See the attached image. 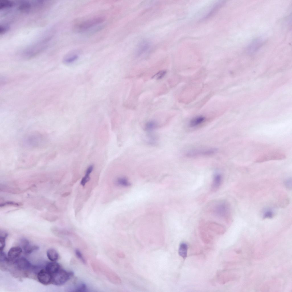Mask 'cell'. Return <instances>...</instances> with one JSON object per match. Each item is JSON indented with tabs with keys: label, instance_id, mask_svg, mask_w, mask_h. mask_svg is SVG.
<instances>
[{
	"label": "cell",
	"instance_id": "obj_1",
	"mask_svg": "<svg viewBox=\"0 0 292 292\" xmlns=\"http://www.w3.org/2000/svg\"><path fill=\"white\" fill-rule=\"evenodd\" d=\"M210 211L216 217L227 222L231 219V212L229 203L224 200L216 202L210 209Z\"/></svg>",
	"mask_w": 292,
	"mask_h": 292
},
{
	"label": "cell",
	"instance_id": "obj_2",
	"mask_svg": "<svg viewBox=\"0 0 292 292\" xmlns=\"http://www.w3.org/2000/svg\"><path fill=\"white\" fill-rule=\"evenodd\" d=\"M92 265L95 269L102 273L112 283H121V280L118 276L106 265L99 262L93 263Z\"/></svg>",
	"mask_w": 292,
	"mask_h": 292
},
{
	"label": "cell",
	"instance_id": "obj_3",
	"mask_svg": "<svg viewBox=\"0 0 292 292\" xmlns=\"http://www.w3.org/2000/svg\"><path fill=\"white\" fill-rule=\"evenodd\" d=\"M104 18L101 16H96L88 19L75 25L74 31L78 32L86 31L103 22Z\"/></svg>",
	"mask_w": 292,
	"mask_h": 292
},
{
	"label": "cell",
	"instance_id": "obj_4",
	"mask_svg": "<svg viewBox=\"0 0 292 292\" xmlns=\"http://www.w3.org/2000/svg\"><path fill=\"white\" fill-rule=\"evenodd\" d=\"M71 272L60 269L52 275L51 283L56 285H61L65 283L72 275Z\"/></svg>",
	"mask_w": 292,
	"mask_h": 292
},
{
	"label": "cell",
	"instance_id": "obj_5",
	"mask_svg": "<svg viewBox=\"0 0 292 292\" xmlns=\"http://www.w3.org/2000/svg\"><path fill=\"white\" fill-rule=\"evenodd\" d=\"M217 149L215 148L194 149L188 151L186 153V155L188 157H195L199 156L209 155H212L216 152Z\"/></svg>",
	"mask_w": 292,
	"mask_h": 292
},
{
	"label": "cell",
	"instance_id": "obj_6",
	"mask_svg": "<svg viewBox=\"0 0 292 292\" xmlns=\"http://www.w3.org/2000/svg\"><path fill=\"white\" fill-rule=\"evenodd\" d=\"M37 278L40 283L47 285L52 282V275L45 269H42L38 273Z\"/></svg>",
	"mask_w": 292,
	"mask_h": 292
},
{
	"label": "cell",
	"instance_id": "obj_7",
	"mask_svg": "<svg viewBox=\"0 0 292 292\" xmlns=\"http://www.w3.org/2000/svg\"><path fill=\"white\" fill-rule=\"evenodd\" d=\"M14 264L16 268L20 270H27L31 267L30 262L24 257L17 259L14 261Z\"/></svg>",
	"mask_w": 292,
	"mask_h": 292
},
{
	"label": "cell",
	"instance_id": "obj_8",
	"mask_svg": "<svg viewBox=\"0 0 292 292\" xmlns=\"http://www.w3.org/2000/svg\"><path fill=\"white\" fill-rule=\"evenodd\" d=\"M222 181V175L218 173H216L214 175L211 185V190L213 192L217 191L221 185Z\"/></svg>",
	"mask_w": 292,
	"mask_h": 292
},
{
	"label": "cell",
	"instance_id": "obj_9",
	"mask_svg": "<svg viewBox=\"0 0 292 292\" xmlns=\"http://www.w3.org/2000/svg\"><path fill=\"white\" fill-rule=\"evenodd\" d=\"M22 251V249L18 246L10 248L7 254L9 261L16 259L21 254Z\"/></svg>",
	"mask_w": 292,
	"mask_h": 292
},
{
	"label": "cell",
	"instance_id": "obj_10",
	"mask_svg": "<svg viewBox=\"0 0 292 292\" xmlns=\"http://www.w3.org/2000/svg\"><path fill=\"white\" fill-rule=\"evenodd\" d=\"M206 225L208 229L218 234H222L224 232L225 229L223 226L217 222L209 221L207 222Z\"/></svg>",
	"mask_w": 292,
	"mask_h": 292
},
{
	"label": "cell",
	"instance_id": "obj_11",
	"mask_svg": "<svg viewBox=\"0 0 292 292\" xmlns=\"http://www.w3.org/2000/svg\"><path fill=\"white\" fill-rule=\"evenodd\" d=\"M60 269V265L55 261L48 263L46 265L45 269L52 275Z\"/></svg>",
	"mask_w": 292,
	"mask_h": 292
},
{
	"label": "cell",
	"instance_id": "obj_12",
	"mask_svg": "<svg viewBox=\"0 0 292 292\" xmlns=\"http://www.w3.org/2000/svg\"><path fill=\"white\" fill-rule=\"evenodd\" d=\"M205 117L202 115L198 116L192 119L189 123L191 127H194L202 123L205 120Z\"/></svg>",
	"mask_w": 292,
	"mask_h": 292
},
{
	"label": "cell",
	"instance_id": "obj_13",
	"mask_svg": "<svg viewBox=\"0 0 292 292\" xmlns=\"http://www.w3.org/2000/svg\"><path fill=\"white\" fill-rule=\"evenodd\" d=\"M94 166L90 165L88 167L86 170L85 176L82 179L80 184L83 186L90 180V175L93 169Z\"/></svg>",
	"mask_w": 292,
	"mask_h": 292
},
{
	"label": "cell",
	"instance_id": "obj_14",
	"mask_svg": "<svg viewBox=\"0 0 292 292\" xmlns=\"http://www.w3.org/2000/svg\"><path fill=\"white\" fill-rule=\"evenodd\" d=\"M46 254L48 259L52 261H56L59 258L58 253L54 249H50L48 250L47 251Z\"/></svg>",
	"mask_w": 292,
	"mask_h": 292
},
{
	"label": "cell",
	"instance_id": "obj_15",
	"mask_svg": "<svg viewBox=\"0 0 292 292\" xmlns=\"http://www.w3.org/2000/svg\"><path fill=\"white\" fill-rule=\"evenodd\" d=\"M188 246L185 243L181 244L179 246L178 253L179 255L185 259L187 256Z\"/></svg>",
	"mask_w": 292,
	"mask_h": 292
},
{
	"label": "cell",
	"instance_id": "obj_16",
	"mask_svg": "<svg viewBox=\"0 0 292 292\" xmlns=\"http://www.w3.org/2000/svg\"><path fill=\"white\" fill-rule=\"evenodd\" d=\"M79 57L78 55L75 53H72L66 56L63 59V62L66 64L71 63L77 60Z\"/></svg>",
	"mask_w": 292,
	"mask_h": 292
},
{
	"label": "cell",
	"instance_id": "obj_17",
	"mask_svg": "<svg viewBox=\"0 0 292 292\" xmlns=\"http://www.w3.org/2000/svg\"><path fill=\"white\" fill-rule=\"evenodd\" d=\"M157 123L153 121H149L145 124L144 129L148 131H151L155 129L157 127Z\"/></svg>",
	"mask_w": 292,
	"mask_h": 292
},
{
	"label": "cell",
	"instance_id": "obj_18",
	"mask_svg": "<svg viewBox=\"0 0 292 292\" xmlns=\"http://www.w3.org/2000/svg\"><path fill=\"white\" fill-rule=\"evenodd\" d=\"M8 236L6 232H2L0 234V251H3L5 246L6 238Z\"/></svg>",
	"mask_w": 292,
	"mask_h": 292
},
{
	"label": "cell",
	"instance_id": "obj_19",
	"mask_svg": "<svg viewBox=\"0 0 292 292\" xmlns=\"http://www.w3.org/2000/svg\"><path fill=\"white\" fill-rule=\"evenodd\" d=\"M14 3L12 1L7 0H2L0 2V9H3L9 8L13 6Z\"/></svg>",
	"mask_w": 292,
	"mask_h": 292
},
{
	"label": "cell",
	"instance_id": "obj_20",
	"mask_svg": "<svg viewBox=\"0 0 292 292\" xmlns=\"http://www.w3.org/2000/svg\"><path fill=\"white\" fill-rule=\"evenodd\" d=\"M115 183L118 186H126L129 184L127 180L125 177H120L118 178Z\"/></svg>",
	"mask_w": 292,
	"mask_h": 292
},
{
	"label": "cell",
	"instance_id": "obj_21",
	"mask_svg": "<svg viewBox=\"0 0 292 292\" xmlns=\"http://www.w3.org/2000/svg\"><path fill=\"white\" fill-rule=\"evenodd\" d=\"M273 211L271 209H267L265 210L263 214V218L264 219L271 218L274 215Z\"/></svg>",
	"mask_w": 292,
	"mask_h": 292
},
{
	"label": "cell",
	"instance_id": "obj_22",
	"mask_svg": "<svg viewBox=\"0 0 292 292\" xmlns=\"http://www.w3.org/2000/svg\"><path fill=\"white\" fill-rule=\"evenodd\" d=\"M147 137V142L148 143L152 145H154L157 144V138L154 135L149 133Z\"/></svg>",
	"mask_w": 292,
	"mask_h": 292
},
{
	"label": "cell",
	"instance_id": "obj_23",
	"mask_svg": "<svg viewBox=\"0 0 292 292\" xmlns=\"http://www.w3.org/2000/svg\"><path fill=\"white\" fill-rule=\"evenodd\" d=\"M39 248L38 246L36 245H29L25 248L23 249L25 252L27 254H29L35 250H38Z\"/></svg>",
	"mask_w": 292,
	"mask_h": 292
},
{
	"label": "cell",
	"instance_id": "obj_24",
	"mask_svg": "<svg viewBox=\"0 0 292 292\" xmlns=\"http://www.w3.org/2000/svg\"><path fill=\"white\" fill-rule=\"evenodd\" d=\"M166 71L162 70L159 71L154 75L152 77L153 78H155L157 80H159L162 78L166 74Z\"/></svg>",
	"mask_w": 292,
	"mask_h": 292
},
{
	"label": "cell",
	"instance_id": "obj_25",
	"mask_svg": "<svg viewBox=\"0 0 292 292\" xmlns=\"http://www.w3.org/2000/svg\"><path fill=\"white\" fill-rule=\"evenodd\" d=\"M9 260L6 254L3 251L0 252V262H9Z\"/></svg>",
	"mask_w": 292,
	"mask_h": 292
},
{
	"label": "cell",
	"instance_id": "obj_26",
	"mask_svg": "<svg viewBox=\"0 0 292 292\" xmlns=\"http://www.w3.org/2000/svg\"><path fill=\"white\" fill-rule=\"evenodd\" d=\"M75 254L78 258L84 263L86 262L85 259L83 255L81 252L78 250H76L75 251Z\"/></svg>",
	"mask_w": 292,
	"mask_h": 292
},
{
	"label": "cell",
	"instance_id": "obj_27",
	"mask_svg": "<svg viewBox=\"0 0 292 292\" xmlns=\"http://www.w3.org/2000/svg\"><path fill=\"white\" fill-rule=\"evenodd\" d=\"M21 244L24 249L29 245V242L27 239L23 238L21 240Z\"/></svg>",
	"mask_w": 292,
	"mask_h": 292
},
{
	"label": "cell",
	"instance_id": "obj_28",
	"mask_svg": "<svg viewBox=\"0 0 292 292\" xmlns=\"http://www.w3.org/2000/svg\"><path fill=\"white\" fill-rule=\"evenodd\" d=\"M44 216V217H43L45 219L47 220H49L50 221H54L57 218V217L56 216H53V215H51L50 214H45Z\"/></svg>",
	"mask_w": 292,
	"mask_h": 292
},
{
	"label": "cell",
	"instance_id": "obj_29",
	"mask_svg": "<svg viewBox=\"0 0 292 292\" xmlns=\"http://www.w3.org/2000/svg\"><path fill=\"white\" fill-rule=\"evenodd\" d=\"M86 289V286L84 284H82L79 285L75 289V291L82 292L85 291Z\"/></svg>",
	"mask_w": 292,
	"mask_h": 292
},
{
	"label": "cell",
	"instance_id": "obj_30",
	"mask_svg": "<svg viewBox=\"0 0 292 292\" xmlns=\"http://www.w3.org/2000/svg\"><path fill=\"white\" fill-rule=\"evenodd\" d=\"M8 29V27L6 26H2L0 27V33L3 34Z\"/></svg>",
	"mask_w": 292,
	"mask_h": 292
},
{
	"label": "cell",
	"instance_id": "obj_31",
	"mask_svg": "<svg viewBox=\"0 0 292 292\" xmlns=\"http://www.w3.org/2000/svg\"><path fill=\"white\" fill-rule=\"evenodd\" d=\"M285 184L287 187L289 188L292 186V181L291 179H287L285 182Z\"/></svg>",
	"mask_w": 292,
	"mask_h": 292
},
{
	"label": "cell",
	"instance_id": "obj_32",
	"mask_svg": "<svg viewBox=\"0 0 292 292\" xmlns=\"http://www.w3.org/2000/svg\"><path fill=\"white\" fill-rule=\"evenodd\" d=\"M9 204H10V205H20V204H18L17 203H15V202H6L5 203H4V204H2V206H3L4 205H9Z\"/></svg>",
	"mask_w": 292,
	"mask_h": 292
}]
</instances>
